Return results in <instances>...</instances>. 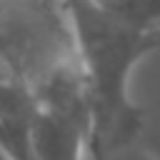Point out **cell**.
<instances>
[{"mask_svg":"<svg viewBox=\"0 0 160 160\" xmlns=\"http://www.w3.org/2000/svg\"><path fill=\"white\" fill-rule=\"evenodd\" d=\"M0 160H15V158H12V155H8V152L0 148Z\"/></svg>","mask_w":160,"mask_h":160,"instance_id":"cell-2","label":"cell"},{"mask_svg":"<svg viewBox=\"0 0 160 160\" xmlns=\"http://www.w3.org/2000/svg\"><path fill=\"white\" fill-rule=\"evenodd\" d=\"M88 102L90 160H110L145 128V110L130 98V72L160 50V28L135 25L95 0H62Z\"/></svg>","mask_w":160,"mask_h":160,"instance_id":"cell-1","label":"cell"}]
</instances>
